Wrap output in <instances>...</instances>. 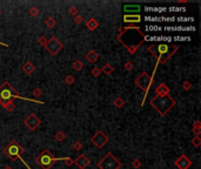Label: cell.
<instances>
[{"instance_id":"6da1fadb","label":"cell","mask_w":201,"mask_h":169,"mask_svg":"<svg viewBox=\"0 0 201 169\" xmlns=\"http://www.w3.org/2000/svg\"><path fill=\"white\" fill-rule=\"evenodd\" d=\"M145 34H143L139 27L135 26H129V27H121L119 34H118V40L126 47H136L139 48V46L145 41Z\"/></svg>"},{"instance_id":"7a4b0ae2","label":"cell","mask_w":201,"mask_h":169,"mask_svg":"<svg viewBox=\"0 0 201 169\" xmlns=\"http://www.w3.org/2000/svg\"><path fill=\"white\" fill-rule=\"evenodd\" d=\"M175 100L169 95H155L151 100V106L159 113L160 115H165L174 107Z\"/></svg>"},{"instance_id":"3957f363","label":"cell","mask_w":201,"mask_h":169,"mask_svg":"<svg viewBox=\"0 0 201 169\" xmlns=\"http://www.w3.org/2000/svg\"><path fill=\"white\" fill-rule=\"evenodd\" d=\"M0 98H1L3 100H5V101H10V100L17 98V99H24V100H27V101H33V102H37V103H44L41 101H35L33 99H27V98L20 96L18 94V92L11 86L7 81H5L1 86H0Z\"/></svg>"},{"instance_id":"277c9868","label":"cell","mask_w":201,"mask_h":169,"mask_svg":"<svg viewBox=\"0 0 201 169\" xmlns=\"http://www.w3.org/2000/svg\"><path fill=\"white\" fill-rule=\"evenodd\" d=\"M98 167L99 169H120L121 162L113 154L108 153L98 162Z\"/></svg>"},{"instance_id":"5b68a950","label":"cell","mask_w":201,"mask_h":169,"mask_svg":"<svg viewBox=\"0 0 201 169\" xmlns=\"http://www.w3.org/2000/svg\"><path fill=\"white\" fill-rule=\"evenodd\" d=\"M4 153H6L10 157H12V159H19L26 167H27V169H31L30 167H28V164L21 159V156H20V154L21 153H25V150H24V148L22 147H20L19 146V143L17 142V141H11V143L6 147V148H4Z\"/></svg>"},{"instance_id":"8992f818","label":"cell","mask_w":201,"mask_h":169,"mask_svg":"<svg viewBox=\"0 0 201 169\" xmlns=\"http://www.w3.org/2000/svg\"><path fill=\"white\" fill-rule=\"evenodd\" d=\"M59 160H64V159H56L54 157L48 150H44L38 157H37V162L40 167H42L44 169H49V167L56 162V161H59Z\"/></svg>"},{"instance_id":"52a82bcc","label":"cell","mask_w":201,"mask_h":169,"mask_svg":"<svg viewBox=\"0 0 201 169\" xmlns=\"http://www.w3.org/2000/svg\"><path fill=\"white\" fill-rule=\"evenodd\" d=\"M152 82H153L152 75H150V74L146 73V72L141 73V74L136 78V80H135V84H136L139 88H141L145 93H147V92L150 91V88H151V86H152Z\"/></svg>"},{"instance_id":"ba28073f","label":"cell","mask_w":201,"mask_h":169,"mask_svg":"<svg viewBox=\"0 0 201 169\" xmlns=\"http://www.w3.org/2000/svg\"><path fill=\"white\" fill-rule=\"evenodd\" d=\"M45 48L47 49L48 53H51L52 55H56L59 53V51L63 48V44L56 39L55 37H52L51 39L47 40L46 45H45Z\"/></svg>"},{"instance_id":"9c48e42d","label":"cell","mask_w":201,"mask_h":169,"mask_svg":"<svg viewBox=\"0 0 201 169\" xmlns=\"http://www.w3.org/2000/svg\"><path fill=\"white\" fill-rule=\"evenodd\" d=\"M91 141L93 142V145H94L95 147H98L99 149H101V148H102V147L108 142V136L105 135L104 132L99 130V132H97V133L92 136Z\"/></svg>"},{"instance_id":"30bf717a","label":"cell","mask_w":201,"mask_h":169,"mask_svg":"<svg viewBox=\"0 0 201 169\" xmlns=\"http://www.w3.org/2000/svg\"><path fill=\"white\" fill-rule=\"evenodd\" d=\"M148 51L154 55V56H159V55H163L169 53L172 49L167 44H160V45H152L148 47Z\"/></svg>"},{"instance_id":"8fae6325","label":"cell","mask_w":201,"mask_h":169,"mask_svg":"<svg viewBox=\"0 0 201 169\" xmlns=\"http://www.w3.org/2000/svg\"><path fill=\"white\" fill-rule=\"evenodd\" d=\"M40 123H41V121L34 114H30V115H28L25 119V125H26V127L30 129V130H35L40 126Z\"/></svg>"},{"instance_id":"7c38bea8","label":"cell","mask_w":201,"mask_h":169,"mask_svg":"<svg viewBox=\"0 0 201 169\" xmlns=\"http://www.w3.org/2000/svg\"><path fill=\"white\" fill-rule=\"evenodd\" d=\"M192 166V161L186 155H180L175 161V167L178 169H188Z\"/></svg>"},{"instance_id":"4fadbf2b","label":"cell","mask_w":201,"mask_h":169,"mask_svg":"<svg viewBox=\"0 0 201 169\" xmlns=\"http://www.w3.org/2000/svg\"><path fill=\"white\" fill-rule=\"evenodd\" d=\"M74 163L77 164L78 168L80 169H86L88 166H90V160L87 159L86 155H79L75 160H74Z\"/></svg>"},{"instance_id":"5bb4252c","label":"cell","mask_w":201,"mask_h":169,"mask_svg":"<svg viewBox=\"0 0 201 169\" xmlns=\"http://www.w3.org/2000/svg\"><path fill=\"white\" fill-rule=\"evenodd\" d=\"M178 51V47H174V48H172V51L167 54H163V55H159L156 56V59H158V64H165L167 62L169 59H170V56L172 55H174V53Z\"/></svg>"},{"instance_id":"9a60e30c","label":"cell","mask_w":201,"mask_h":169,"mask_svg":"<svg viewBox=\"0 0 201 169\" xmlns=\"http://www.w3.org/2000/svg\"><path fill=\"white\" fill-rule=\"evenodd\" d=\"M156 95H169V87L165 83H160L156 87Z\"/></svg>"},{"instance_id":"2e32d148","label":"cell","mask_w":201,"mask_h":169,"mask_svg":"<svg viewBox=\"0 0 201 169\" xmlns=\"http://www.w3.org/2000/svg\"><path fill=\"white\" fill-rule=\"evenodd\" d=\"M124 21L125 22H140L141 17L139 14H125L124 15Z\"/></svg>"},{"instance_id":"e0dca14e","label":"cell","mask_w":201,"mask_h":169,"mask_svg":"<svg viewBox=\"0 0 201 169\" xmlns=\"http://www.w3.org/2000/svg\"><path fill=\"white\" fill-rule=\"evenodd\" d=\"M98 26H99V22H98V20L94 19V18H91V19H88L87 21H86V27H87L88 30L92 31V32L97 30Z\"/></svg>"},{"instance_id":"ac0fdd59","label":"cell","mask_w":201,"mask_h":169,"mask_svg":"<svg viewBox=\"0 0 201 169\" xmlns=\"http://www.w3.org/2000/svg\"><path fill=\"white\" fill-rule=\"evenodd\" d=\"M85 58H86V60H87L88 62L93 64V62H95V61L98 60L99 55H98V53H97V52H94V51H90V52H87V53H86Z\"/></svg>"},{"instance_id":"d6986e66","label":"cell","mask_w":201,"mask_h":169,"mask_svg":"<svg viewBox=\"0 0 201 169\" xmlns=\"http://www.w3.org/2000/svg\"><path fill=\"white\" fill-rule=\"evenodd\" d=\"M34 69H35V67H34V65L32 64V62H30V61H27V62H25L24 65H22V71L26 73V74H32L33 72H34Z\"/></svg>"},{"instance_id":"ffe728a7","label":"cell","mask_w":201,"mask_h":169,"mask_svg":"<svg viewBox=\"0 0 201 169\" xmlns=\"http://www.w3.org/2000/svg\"><path fill=\"white\" fill-rule=\"evenodd\" d=\"M124 11L129 13V12H133V14H136L140 12V6L139 5H125L124 6Z\"/></svg>"},{"instance_id":"44dd1931","label":"cell","mask_w":201,"mask_h":169,"mask_svg":"<svg viewBox=\"0 0 201 169\" xmlns=\"http://www.w3.org/2000/svg\"><path fill=\"white\" fill-rule=\"evenodd\" d=\"M166 31H194V27L193 26H188V27H165Z\"/></svg>"},{"instance_id":"7402d4cb","label":"cell","mask_w":201,"mask_h":169,"mask_svg":"<svg viewBox=\"0 0 201 169\" xmlns=\"http://www.w3.org/2000/svg\"><path fill=\"white\" fill-rule=\"evenodd\" d=\"M145 40H151V41H170L172 38L169 37H145Z\"/></svg>"},{"instance_id":"603a6c76","label":"cell","mask_w":201,"mask_h":169,"mask_svg":"<svg viewBox=\"0 0 201 169\" xmlns=\"http://www.w3.org/2000/svg\"><path fill=\"white\" fill-rule=\"evenodd\" d=\"M100 71H101L102 73H105L106 75H109V74H111V73L114 71V68H113V66H112L111 64H105Z\"/></svg>"},{"instance_id":"cb8c5ba5","label":"cell","mask_w":201,"mask_h":169,"mask_svg":"<svg viewBox=\"0 0 201 169\" xmlns=\"http://www.w3.org/2000/svg\"><path fill=\"white\" fill-rule=\"evenodd\" d=\"M45 24H46V26H47L48 28H53V27L56 25V20H55V18H53V17H48V18L46 19Z\"/></svg>"},{"instance_id":"d4e9b609","label":"cell","mask_w":201,"mask_h":169,"mask_svg":"<svg viewBox=\"0 0 201 169\" xmlns=\"http://www.w3.org/2000/svg\"><path fill=\"white\" fill-rule=\"evenodd\" d=\"M193 132L196 134V136H200V133H201V125H200V121H195V123L193 125Z\"/></svg>"},{"instance_id":"484cf974","label":"cell","mask_w":201,"mask_h":169,"mask_svg":"<svg viewBox=\"0 0 201 169\" xmlns=\"http://www.w3.org/2000/svg\"><path fill=\"white\" fill-rule=\"evenodd\" d=\"M4 108H5L7 112H13V110H14V108H15V105H14L13 100L7 101V102H6V105L4 106Z\"/></svg>"},{"instance_id":"4316f807","label":"cell","mask_w":201,"mask_h":169,"mask_svg":"<svg viewBox=\"0 0 201 169\" xmlns=\"http://www.w3.org/2000/svg\"><path fill=\"white\" fill-rule=\"evenodd\" d=\"M145 11L146 12H165L166 8H163V7H146Z\"/></svg>"},{"instance_id":"83f0119b","label":"cell","mask_w":201,"mask_h":169,"mask_svg":"<svg viewBox=\"0 0 201 169\" xmlns=\"http://www.w3.org/2000/svg\"><path fill=\"white\" fill-rule=\"evenodd\" d=\"M124 105H125V101H124V99H121L120 96H119V98H117L115 100H114V106L118 107V108L124 107Z\"/></svg>"},{"instance_id":"f1b7e54d","label":"cell","mask_w":201,"mask_h":169,"mask_svg":"<svg viewBox=\"0 0 201 169\" xmlns=\"http://www.w3.org/2000/svg\"><path fill=\"white\" fill-rule=\"evenodd\" d=\"M82 67H83L82 61H80V60H75V61L73 62V68H74L75 71H80V69H82Z\"/></svg>"},{"instance_id":"f546056e","label":"cell","mask_w":201,"mask_h":169,"mask_svg":"<svg viewBox=\"0 0 201 169\" xmlns=\"http://www.w3.org/2000/svg\"><path fill=\"white\" fill-rule=\"evenodd\" d=\"M146 21H163V17H146Z\"/></svg>"},{"instance_id":"4dcf8cb0","label":"cell","mask_w":201,"mask_h":169,"mask_svg":"<svg viewBox=\"0 0 201 169\" xmlns=\"http://www.w3.org/2000/svg\"><path fill=\"white\" fill-rule=\"evenodd\" d=\"M192 145L194 147H200V145H201V139H200V136H195L192 140Z\"/></svg>"},{"instance_id":"1f68e13d","label":"cell","mask_w":201,"mask_h":169,"mask_svg":"<svg viewBox=\"0 0 201 169\" xmlns=\"http://www.w3.org/2000/svg\"><path fill=\"white\" fill-rule=\"evenodd\" d=\"M39 13H40V11H39L37 7H31V8H30V15H32L33 18L38 17V15H39Z\"/></svg>"},{"instance_id":"d6a6232c","label":"cell","mask_w":201,"mask_h":169,"mask_svg":"<svg viewBox=\"0 0 201 169\" xmlns=\"http://www.w3.org/2000/svg\"><path fill=\"white\" fill-rule=\"evenodd\" d=\"M55 139L58 140V141H64L66 139V135H65L64 132H58V133L55 134Z\"/></svg>"},{"instance_id":"836d02e7","label":"cell","mask_w":201,"mask_h":169,"mask_svg":"<svg viewBox=\"0 0 201 169\" xmlns=\"http://www.w3.org/2000/svg\"><path fill=\"white\" fill-rule=\"evenodd\" d=\"M100 74H101L100 68H99V67H93V69H92V75H93L94 78H98Z\"/></svg>"},{"instance_id":"e575fe53","label":"cell","mask_w":201,"mask_h":169,"mask_svg":"<svg viewBox=\"0 0 201 169\" xmlns=\"http://www.w3.org/2000/svg\"><path fill=\"white\" fill-rule=\"evenodd\" d=\"M74 78H73V75H67L66 78H65V82L67 83V84H73L74 83Z\"/></svg>"},{"instance_id":"d590c367","label":"cell","mask_w":201,"mask_h":169,"mask_svg":"<svg viewBox=\"0 0 201 169\" xmlns=\"http://www.w3.org/2000/svg\"><path fill=\"white\" fill-rule=\"evenodd\" d=\"M32 93H33V96H34V98H39V96L42 95V91H41L40 88H34Z\"/></svg>"},{"instance_id":"8d00e7d4","label":"cell","mask_w":201,"mask_h":169,"mask_svg":"<svg viewBox=\"0 0 201 169\" xmlns=\"http://www.w3.org/2000/svg\"><path fill=\"white\" fill-rule=\"evenodd\" d=\"M78 12H79V10H78L77 7H74V6H73V7H71V8L68 10V13H70L71 15H74V17H75V15H78Z\"/></svg>"},{"instance_id":"74e56055","label":"cell","mask_w":201,"mask_h":169,"mask_svg":"<svg viewBox=\"0 0 201 169\" xmlns=\"http://www.w3.org/2000/svg\"><path fill=\"white\" fill-rule=\"evenodd\" d=\"M46 42H47V39H46V38H45L44 35H41V37L39 38V40H38V44H39L40 46H44V47H45Z\"/></svg>"},{"instance_id":"f35d334b","label":"cell","mask_w":201,"mask_h":169,"mask_svg":"<svg viewBox=\"0 0 201 169\" xmlns=\"http://www.w3.org/2000/svg\"><path fill=\"white\" fill-rule=\"evenodd\" d=\"M132 166L135 168V169H139L140 167H141V162H140V160H138V159H135L134 161H133V163H132Z\"/></svg>"},{"instance_id":"ab89813d","label":"cell","mask_w":201,"mask_h":169,"mask_svg":"<svg viewBox=\"0 0 201 169\" xmlns=\"http://www.w3.org/2000/svg\"><path fill=\"white\" fill-rule=\"evenodd\" d=\"M146 30L147 31H160L161 27H159V26H147Z\"/></svg>"},{"instance_id":"60d3db41","label":"cell","mask_w":201,"mask_h":169,"mask_svg":"<svg viewBox=\"0 0 201 169\" xmlns=\"http://www.w3.org/2000/svg\"><path fill=\"white\" fill-rule=\"evenodd\" d=\"M74 22L75 24H82L83 22V18L81 15H75L74 17Z\"/></svg>"},{"instance_id":"b9f144b4","label":"cell","mask_w":201,"mask_h":169,"mask_svg":"<svg viewBox=\"0 0 201 169\" xmlns=\"http://www.w3.org/2000/svg\"><path fill=\"white\" fill-rule=\"evenodd\" d=\"M73 147H74V149H75V150H80V149L82 148V143L80 142V141H77V142L73 145Z\"/></svg>"},{"instance_id":"7bdbcfd3","label":"cell","mask_w":201,"mask_h":169,"mask_svg":"<svg viewBox=\"0 0 201 169\" xmlns=\"http://www.w3.org/2000/svg\"><path fill=\"white\" fill-rule=\"evenodd\" d=\"M182 88H184V89H186V91H188V89H191V88H192V84H191L188 81H185V82H184V84H182Z\"/></svg>"},{"instance_id":"ee69618b","label":"cell","mask_w":201,"mask_h":169,"mask_svg":"<svg viewBox=\"0 0 201 169\" xmlns=\"http://www.w3.org/2000/svg\"><path fill=\"white\" fill-rule=\"evenodd\" d=\"M169 11H172V12H185V8H182V7H170L169 8Z\"/></svg>"},{"instance_id":"f6af8a7d","label":"cell","mask_w":201,"mask_h":169,"mask_svg":"<svg viewBox=\"0 0 201 169\" xmlns=\"http://www.w3.org/2000/svg\"><path fill=\"white\" fill-rule=\"evenodd\" d=\"M125 69H127V71H131V69H133V64L132 62H126L125 64Z\"/></svg>"},{"instance_id":"bcb514c9","label":"cell","mask_w":201,"mask_h":169,"mask_svg":"<svg viewBox=\"0 0 201 169\" xmlns=\"http://www.w3.org/2000/svg\"><path fill=\"white\" fill-rule=\"evenodd\" d=\"M64 161L66 162V164H67V166L73 164V161H72V159H71V157H65V159H64Z\"/></svg>"},{"instance_id":"7dc6e473","label":"cell","mask_w":201,"mask_h":169,"mask_svg":"<svg viewBox=\"0 0 201 169\" xmlns=\"http://www.w3.org/2000/svg\"><path fill=\"white\" fill-rule=\"evenodd\" d=\"M174 40H178V41H182V40H189V38L188 37H175L174 38Z\"/></svg>"},{"instance_id":"c3c4849f","label":"cell","mask_w":201,"mask_h":169,"mask_svg":"<svg viewBox=\"0 0 201 169\" xmlns=\"http://www.w3.org/2000/svg\"><path fill=\"white\" fill-rule=\"evenodd\" d=\"M0 45H3V46H5V47H8V45H6L5 42H1V41H0Z\"/></svg>"},{"instance_id":"681fc988","label":"cell","mask_w":201,"mask_h":169,"mask_svg":"<svg viewBox=\"0 0 201 169\" xmlns=\"http://www.w3.org/2000/svg\"><path fill=\"white\" fill-rule=\"evenodd\" d=\"M5 169H12V168H11V167H6Z\"/></svg>"},{"instance_id":"f907efd6","label":"cell","mask_w":201,"mask_h":169,"mask_svg":"<svg viewBox=\"0 0 201 169\" xmlns=\"http://www.w3.org/2000/svg\"><path fill=\"white\" fill-rule=\"evenodd\" d=\"M0 15H1V10H0Z\"/></svg>"}]
</instances>
